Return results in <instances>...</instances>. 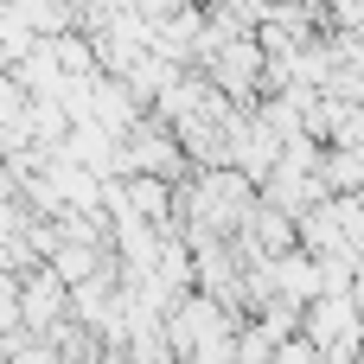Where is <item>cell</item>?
Instances as JSON below:
<instances>
[{
  "instance_id": "cell-1",
  "label": "cell",
  "mask_w": 364,
  "mask_h": 364,
  "mask_svg": "<svg viewBox=\"0 0 364 364\" xmlns=\"http://www.w3.org/2000/svg\"><path fill=\"white\" fill-rule=\"evenodd\" d=\"M64 314H70V288H64L45 262H32V269L19 275V333L45 339L51 326H64Z\"/></svg>"
},
{
  "instance_id": "cell-2",
  "label": "cell",
  "mask_w": 364,
  "mask_h": 364,
  "mask_svg": "<svg viewBox=\"0 0 364 364\" xmlns=\"http://www.w3.org/2000/svg\"><path fill=\"white\" fill-rule=\"evenodd\" d=\"M19 326V275H6L0 269V339Z\"/></svg>"
},
{
  "instance_id": "cell-3",
  "label": "cell",
  "mask_w": 364,
  "mask_h": 364,
  "mask_svg": "<svg viewBox=\"0 0 364 364\" xmlns=\"http://www.w3.org/2000/svg\"><path fill=\"white\" fill-rule=\"evenodd\" d=\"M58 6H70V13H90V6H96V0H58Z\"/></svg>"
}]
</instances>
